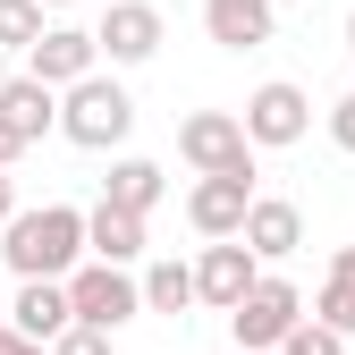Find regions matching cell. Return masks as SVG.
<instances>
[{
	"label": "cell",
	"instance_id": "7c38bea8",
	"mask_svg": "<svg viewBox=\"0 0 355 355\" xmlns=\"http://www.w3.org/2000/svg\"><path fill=\"white\" fill-rule=\"evenodd\" d=\"M203 26H211L220 51H262L279 34V9L271 0H203Z\"/></svg>",
	"mask_w": 355,
	"mask_h": 355
},
{
	"label": "cell",
	"instance_id": "4316f807",
	"mask_svg": "<svg viewBox=\"0 0 355 355\" xmlns=\"http://www.w3.org/2000/svg\"><path fill=\"white\" fill-rule=\"evenodd\" d=\"M34 9H42V17H51V9H76V0H34Z\"/></svg>",
	"mask_w": 355,
	"mask_h": 355
},
{
	"label": "cell",
	"instance_id": "8fae6325",
	"mask_svg": "<svg viewBox=\"0 0 355 355\" xmlns=\"http://www.w3.org/2000/svg\"><path fill=\"white\" fill-rule=\"evenodd\" d=\"M237 245H245L254 262H288V254L304 245V211H296V203H279V195H254V211H245Z\"/></svg>",
	"mask_w": 355,
	"mask_h": 355
},
{
	"label": "cell",
	"instance_id": "7a4b0ae2",
	"mask_svg": "<svg viewBox=\"0 0 355 355\" xmlns=\"http://www.w3.org/2000/svg\"><path fill=\"white\" fill-rule=\"evenodd\" d=\"M60 136L68 144H85V153H110V144H127L136 136V102H127V85L119 76H85V85H68L60 94Z\"/></svg>",
	"mask_w": 355,
	"mask_h": 355
},
{
	"label": "cell",
	"instance_id": "83f0119b",
	"mask_svg": "<svg viewBox=\"0 0 355 355\" xmlns=\"http://www.w3.org/2000/svg\"><path fill=\"white\" fill-rule=\"evenodd\" d=\"M347 51H355V9H347Z\"/></svg>",
	"mask_w": 355,
	"mask_h": 355
},
{
	"label": "cell",
	"instance_id": "8992f818",
	"mask_svg": "<svg viewBox=\"0 0 355 355\" xmlns=\"http://www.w3.org/2000/svg\"><path fill=\"white\" fill-rule=\"evenodd\" d=\"M178 161H187L195 178H229V169H254V144H245L237 110H195V119H178Z\"/></svg>",
	"mask_w": 355,
	"mask_h": 355
},
{
	"label": "cell",
	"instance_id": "2e32d148",
	"mask_svg": "<svg viewBox=\"0 0 355 355\" xmlns=\"http://www.w3.org/2000/svg\"><path fill=\"white\" fill-rule=\"evenodd\" d=\"M85 254H94V262H110V271H127V262L144 254V220H127V211L94 203V211H85Z\"/></svg>",
	"mask_w": 355,
	"mask_h": 355
},
{
	"label": "cell",
	"instance_id": "30bf717a",
	"mask_svg": "<svg viewBox=\"0 0 355 355\" xmlns=\"http://www.w3.org/2000/svg\"><path fill=\"white\" fill-rule=\"evenodd\" d=\"M195 271V304H211V313H229V304L262 279V262L237 245V237H220V245H203V262H187Z\"/></svg>",
	"mask_w": 355,
	"mask_h": 355
},
{
	"label": "cell",
	"instance_id": "277c9868",
	"mask_svg": "<svg viewBox=\"0 0 355 355\" xmlns=\"http://www.w3.org/2000/svg\"><path fill=\"white\" fill-rule=\"evenodd\" d=\"M60 288H68V313H76V330H102V338H110V330H127V322L144 313L136 279H127V271H110V262H76Z\"/></svg>",
	"mask_w": 355,
	"mask_h": 355
},
{
	"label": "cell",
	"instance_id": "d4e9b609",
	"mask_svg": "<svg viewBox=\"0 0 355 355\" xmlns=\"http://www.w3.org/2000/svg\"><path fill=\"white\" fill-rule=\"evenodd\" d=\"M330 279H347V288H355V245H338V262H330Z\"/></svg>",
	"mask_w": 355,
	"mask_h": 355
},
{
	"label": "cell",
	"instance_id": "484cf974",
	"mask_svg": "<svg viewBox=\"0 0 355 355\" xmlns=\"http://www.w3.org/2000/svg\"><path fill=\"white\" fill-rule=\"evenodd\" d=\"M17 153H26V144L9 136V127H0V169H17Z\"/></svg>",
	"mask_w": 355,
	"mask_h": 355
},
{
	"label": "cell",
	"instance_id": "5b68a950",
	"mask_svg": "<svg viewBox=\"0 0 355 355\" xmlns=\"http://www.w3.org/2000/svg\"><path fill=\"white\" fill-rule=\"evenodd\" d=\"M237 127H245V144H254V153H279V144H304V127H313V102H304V85L271 76V85H254V94H245Z\"/></svg>",
	"mask_w": 355,
	"mask_h": 355
},
{
	"label": "cell",
	"instance_id": "5bb4252c",
	"mask_svg": "<svg viewBox=\"0 0 355 355\" xmlns=\"http://www.w3.org/2000/svg\"><path fill=\"white\" fill-rule=\"evenodd\" d=\"M0 127H9L17 144H42V136L60 127V94L34 85V76H9V85H0Z\"/></svg>",
	"mask_w": 355,
	"mask_h": 355
},
{
	"label": "cell",
	"instance_id": "cb8c5ba5",
	"mask_svg": "<svg viewBox=\"0 0 355 355\" xmlns=\"http://www.w3.org/2000/svg\"><path fill=\"white\" fill-rule=\"evenodd\" d=\"M9 220H17V178L0 169V229H9Z\"/></svg>",
	"mask_w": 355,
	"mask_h": 355
},
{
	"label": "cell",
	"instance_id": "7402d4cb",
	"mask_svg": "<svg viewBox=\"0 0 355 355\" xmlns=\"http://www.w3.org/2000/svg\"><path fill=\"white\" fill-rule=\"evenodd\" d=\"M330 144H338V153H355V85H347V102L330 110Z\"/></svg>",
	"mask_w": 355,
	"mask_h": 355
},
{
	"label": "cell",
	"instance_id": "4fadbf2b",
	"mask_svg": "<svg viewBox=\"0 0 355 355\" xmlns=\"http://www.w3.org/2000/svg\"><path fill=\"white\" fill-rule=\"evenodd\" d=\"M68 322H76V313H68V288H60V279H17V304H9V330H17V338L51 347Z\"/></svg>",
	"mask_w": 355,
	"mask_h": 355
},
{
	"label": "cell",
	"instance_id": "603a6c76",
	"mask_svg": "<svg viewBox=\"0 0 355 355\" xmlns=\"http://www.w3.org/2000/svg\"><path fill=\"white\" fill-rule=\"evenodd\" d=\"M0 355H51V347H34V338H17L9 322H0Z\"/></svg>",
	"mask_w": 355,
	"mask_h": 355
},
{
	"label": "cell",
	"instance_id": "f1b7e54d",
	"mask_svg": "<svg viewBox=\"0 0 355 355\" xmlns=\"http://www.w3.org/2000/svg\"><path fill=\"white\" fill-rule=\"evenodd\" d=\"M0 322H9V304H0Z\"/></svg>",
	"mask_w": 355,
	"mask_h": 355
},
{
	"label": "cell",
	"instance_id": "3957f363",
	"mask_svg": "<svg viewBox=\"0 0 355 355\" xmlns=\"http://www.w3.org/2000/svg\"><path fill=\"white\" fill-rule=\"evenodd\" d=\"M296 322H304V288H296V279H279V271H262V279L229 304V338H237L245 355H279Z\"/></svg>",
	"mask_w": 355,
	"mask_h": 355
},
{
	"label": "cell",
	"instance_id": "9c48e42d",
	"mask_svg": "<svg viewBox=\"0 0 355 355\" xmlns=\"http://www.w3.org/2000/svg\"><path fill=\"white\" fill-rule=\"evenodd\" d=\"M245 211H254V169H229V178H195V195H187V220H195V237H237L245 229Z\"/></svg>",
	"mask_w": 355,
	"mask_h": 355
},
{
	"label": "cell",
	"instance_id": "f546056e",
	"mask_svg": "<svg viewBox=\"0 0 355 355\" xmlns=\"http://www.w3.org/2000/svg\"><path fill=\"white\" fill-rule=\"evenodd\" d=\"M0 85H9V68H0Z\"/></svg>",
	"mask_w": 355,
	"mask_h": 355
},
{
	"label": "cell",
	"instance_id": "9a60e30c",
	"mask_svg": "<svg viewBox=\"0 0 355 355\" xmlns=\"http://www.w3.org/2000/svg\"><path fill=\"white\" fill-rule=\"evenodd\" d=\"M161 195H169V169H161V161H144V153L110 161V178H102V203H110V211H127V220H144Z\"/></svg>",
	"mask_w": 355,
	"mask_h": 355
},
{
	"label": "cell",
	"instance_id": "ac0fdd59",
	"mask_svg": "<svg viewBox=\"0 0 355 355\" xmlns=\"http://www.w3.org/2000/svg\"><path fill=\"white\" fill-rule=\"evenodd\" d=\"M304 322H322L330 338H355V288H347V279H322V296H313Z\"/></svg>",
	"mask_w": 355,
	"mask_h": 355
},
{
	"label": "cell",
	"instance_id": "d6986e66",
	"mask_svg": "<svg viewBox=\"0 0 355 355\" xmlns=\"http://www.w3.org/2000/svg\"><path fill=\"white\" fill-rule=\"evenodd\" d=\"M34 42H42V9H34V0H0V60L34 51Z\"/></svg>",
	"mask_w": 355,
	"mask_h": 355
},
{
	"label": "cell",
	"instance_id": "ba28073f",
	"mask_svg": "<svg viewBox=\"0 0 355 355\" xmlns=\"http://www.w3.org/2000/svg\"><path fill=\"white\" fill-rule=\"evenodd\" d=\"M94 68H102V51H94V26H42V42L26 51V76H34V85H51V94L85 85Z\"/></svg>",
	"mask_w": 355,
	"mask_h": 355
},
{
	"label": "cell",
	"instance_id": "52a82bcc",
	"mask_svg": "<svg viewBox=\"0 0 355 355\" xmlns=\"http://www.w3.org/2000/svg\"><path fill=\"white\" fill-rule=\"evenodd\" d=\"M161 9H153V0H110V9H102V26H94V51L110 60V68H144L153 51H161Z\"/></svg>",
	"mask_w": 355,
	"mask_h": 355
},
{
	"label": "cell",
	"instance_id": "44dd1931",
	"mask_svg": "<svg viewBox=\"0 0 355 355\" xmlns=\"http://www.w3.org/2000/svg\"><path fill=\"white\" fill-rule=\"evenodd\" d=\"M51 355H110V338H102V330H76V322H68V330L51 338Z\"/></svg>",
	"mask_w": 355,
	"mask_h": 355
},
{
	"label": "cell",
	"instance_id": "ffe728a7",
	"mask_svg": "<svg viewBox=\"0 0 355 355\" xmlns=\"http://www.w3.org/2000/svg\"><path fill=\"white\" fill-rule=\"evenodd\" d=\"M279 355H347V338H330V330H322V322H296V330H288V347H279Z\"/></svg>",
	"mask_w": 355,
	"mask_h": 355
},
{
	"label": "cell",
	"instance_id": "e0dca14e",
	"mask_svg": "<svg viewBox=\"0 0 355 355\" xmlns=\"http://www.w3.org/2000/svg\"><path fill=\"white\" fill-rule=\"evenodd\" d=\"M136 296H144V313H187V304H195V271H187V262H153V271L136 279Z\"/></svg>",
	"mask_w": 355,
	"mask_h": 355
},
{
	"label": "cell",
	"instance_id": "6da1fadb",
	"mask_svg": "<svg viewBox=\"0 0 355 355\" xmlns=\"http://www.w3.org/2000/svg\"><path fill=\"white\" fill-rule=\"evenodd\" d=\"M0 262L17 279H68L85 262V211L76 203H42V211H17L0 229Z\"/></svg>",
	"mask_w": 355,
	"mask_h": 355
}]
</instances>
